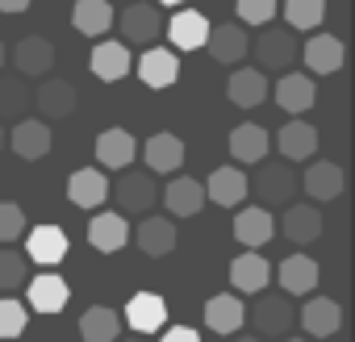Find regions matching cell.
<instances>
[{"instance_id":"6da1fadb","label":"cell","mask_w":355,"mask_h":342,"mask_svg":"<svg viewBox=\"0 0 355 342\" xmlns=\"http://www.w3.org/2000/svg\"><path fill=\"white\" fill-rule=\"evenodd\" d=\"M117 197V213L121 217H146L159 188H155V176H146V171H130V176L117 180V188H109Z\"/></svg>"},{"instance_id":"7a4b0ae2","label":"cell","mask_w":355,"mask_h":342,"mask_svg":"<svg viewBox=\"0 0 355 342\" xmlns=\"http://www.w3.org/2000/svg\"><path fill=\"white\" fill-rule=\"evenodd\" d=\"M297 55H301V46H297V38L288 34V26H284V30H280V26H263V30H259V38H255V59H259V67L284 71V67L297 63Z\"/></svg>"},{"instance_id":"3957f363","label":"cell","mask_w":355,"mask_h":342,"mask_svg":"<svg viewBox=\"0 0 355 342\" xmlns=\"http://www.w3.org/2000/svg\"><path fill=\"white\" fill-rule=\"evenodd\" d=\"M247 317H251L255 334H263V338H280V334H288L293 321H297L288 296H276V292H263V296L247 309Z\"/></svg>"},{"instance_id":"277c9868","label":"cell","mask_w":355,"mask_h":342,"mask_svg":"<svg viewBox=\"0 0 355 342\" xmlns=\"http://www.w3.org/2000/svg\"><path fill=\"white\" fill-rule=\"evenodd\" d=\"M293 192H297V176L288 171V163H259L255 197L263 205H293Z\"/></svg>"},{"instance_id":"5b68a950","label":"cell","mask_w":355,"mask_h":342,"mask_svg":"<svg viewBox=\"0 0 355 342\" xmlns=\"http://www.w3.org/2000/svg\"><path fill=\"white\" fill-rule=\"evenodd\" d=\"M5 142L17 150V159H46L51 154V125L42 117H21L13 125V134H5Z\"/></svg>"},{"instance_id":"8992f818","label":"cell","mask_w":355,"mask_h":342,"mask_svg":"<svg viewBox=\"0 0 355 342\" xmlns=\"http://www.w3.org/2000/svg\"><path fill=\"white\" fill-rule=\"evenodd\" d=\"M13 63H17L21 80H38V75H46V71L55 67V42H51V38H42V34H30V38H21V42H17Z\"/></svg>"},{"instance_id":"52a82bcc","label":"cell","mask_w":355,"mask_h":342,"mask_svg":"<svg viewBox=\"0 0 355 342\" xmlns=\"http://www.w3.org/2000/svg\"><path fill=\"white\" fill-rule=\"evenodd\" d=\"M163 205H167L171 217H197L205 209V184L193 180V176H175L163 188Z\"/></svg>"},{"instance_id":"ba28073f","label":"cell","mask_w":355,"mask_h":342,"mask_svg":"<svg viewBox=\"0 0 355 342\" xmlns=\"http://www.w3.org/2000/svg\"><path fill=\"white\" fill-rule=\"evenodd\" d=\"M343 184H347V176H343V167L338 163H330V159H322V163H309L305 167V176H301V188L309 192V201H334V197H343Z\"/></svg>"},{"instance_id":"9c48e42d","label":"cell","mask_w":355,"mask_h":342,"mask_svg":"<svg viewBox=\"0 0 355 342\" xmlns=\"http://www.w3.org/2000/svg\"><path fill=\"white\" fill-rule=\"evenodd\" d=\"M276 146H280L284 163H305V159L318 154V129H313L309 121L293 117V121H284V129L276 134Z\"/></svg>"},{"instance_id":"30bf717a","label":"cell","mask_w":355,"mask_h":342,"mask_svg":"<svg viewBox=\"0 0 355 342\" xmlns=\"http://www.w3.org/2000/svg\"><path fill=\"white\" fill-rule=\"evenodd\" d=\"M125 321L138 334H155V330L167 325V300L159 292H134L130 305H125Z\"/></svg>"},{"instance_id":"8fae6325","label":"cell","mask_w":355,"mask_h":342,"mask_svg":"<svg viewBox=\"0 0 355 342\" xmlns=\"http://www.w3.org/2000/svg\"><path fill=\"white\" fill-rule=\"evenodd\" d=\"M138 80L146 88H171L180 80V59L171 51H163V46H146L142 59H138Z\"/></svg>"},{"instance_id":"7c38bea8","label":"cell","mask_w":355,"mask_h":342,"mask_svg":"<svg viewBox=\"0 0 355 342\" xmlns=\"http://www.w3.org/2000/svg\"><path fill=\"white\" fill-rule=\"evenodd\" d=\"M67 197H71V205H80V209H101V205L109 201V180H105V171H96V167L71 171Z\"/></svg>"},{"instance_id":"4fadbf2b","label":"cell","mask_w":355,"mask_h":342,"mask_svg":"<svg viewBox=\"0 0 355 342\" xmlns=\"http://www.w3.org/2000/svg\"><path fill=\"white\" fill-rule=\"evenodd\" d=\"M134 242H138V251L142 255H150V259H163V255H171L175 251V226L167 222V217H142L138 222V230H134Z\"/></svg>"},{"instance_id":"5bb4252c","label":"cell","mask_w":355,"mask_h":342,"mask_svg":"<svg viewBox=\"0 0 355 342\" xmlns=\"http://www.w3.org/2000/svg\"><path fill=\"white\" fill-rule=\"evenodd\" d=\"M34 109L42 113V121H63L76 113V88L67 80H42L38 92H34Z\"/></svg>"},{"instance_id":"9a60e30c","label":"cell","mask_w":355,"mask_h":342,"mask_svg":"<svg viewBox=\"0 0 355 342\" xmlns=\"http://www.w3.org/2000/svg\"><path fill=\"white\" fill-rule=\"evenodd\" d=\"M268 150H272V134L263 125L243 121V125L230 129V154H234V163H263Z\"/></svg>"},{"instance_id":"2e32d148","label":"cell","mask_w":355,"mask_h":342,"mask_svg":"<svg viewBox=\"0 0 355 342\" xmlns=\"http://www.w3.org/2000/svg\"><path fill=\"white\" fill-rule=\"evenodd\" d=\"M88 242L101 251V255H113V251H121L125 242H130V222L113 209V213H92V222H88Z\"/></svg>"},{"instance_id":"e0dca14e","label":"cell","mask_w":355,"mask_h":342,"mask_svg":"<svg viewBox=\"0 0 355 342\" xmlns=\"http://www.w3.org/2000/svg\"><path fill=\"white\" fill-rule=\"evenodd\" d=\"M301 325H305L309 338H330V334H338V325H343L338 300H330V296H309V300L301 305Z\"/></svg>"},{"instance_id":"ac0fdd59","label":"cell","mask_w":355,"mask_h":342,"mask_svg":"<svg viewBox=\"0 0 355 342\" xmlns=\"http://www.w3.org/2000/svg\"><path fill=\"white\" fill-rule=\"evenodd\" d=\"M121 34H125L134 46H150V42L163 34L159 5H130V9L121 13Z\"/></svg>"},{"instance_id":"d6986e66","label":"cell","mask_w":355,"mask_h":342,"mask_svg":"<svg viewBox=\"0 0 355 342\" xmlns=\"http://www.w3.org/2000/svg\"><path fill=\"white\" fill-rule=\"evenodd\" d=\"M247 30L239 21H226V26H209V38H205V51L218 59V63H243L247 55Z\"/></svg>"},{"instance_id":"ffe728a7","label":"cell","mask_w":355,"mask_h":342,"mask_svg":"<svg viewBox=\"0 0 355 342\" xmlns=\"http://www.w3.org/2000/svg\"><path fill=\"white\" fill-rule=\"evenodd\" d=\"M301 59H305V67H309L313 75H334V71L343 67L347 51H343V42H338L334 34H318V38H309V42L301 46Z\"/></svg>"},{"instance_id":"44dd1931","label":"cell","mask_w":355,"mask_h":342,"mask_svg":"<svg viewBox=\"0 0 355 342\" xmlns=\"http://www.w3.org/2000/svg\"><path fill=\"white\" fill-rule=\"evenodd\" d=\"M63 255H67V234L59 226H34L26 234V259H34L42 267H55Z\"/></svg>"},{"instance_id":"7402d4cb","label":"cell","mask_w":355,"mask_h":342,"mask_svg":"<svg viewBox=\"0 0 355 342\" xmlns=\"http://www.w3.org/2000/svg\"><path fill=\"white\" fill-rule=\"evenodd\" d=\"M276 276H280V288H284V296H309L313 288H318V263L309 259V255H288L280 267H276Z\"/></svg>"},{"instance_id":"603a6c76","label":"cell","mask_w":355,"mask_h":342,"mask_svg":"<svg viewBox=\"0 0 355 342\" xmlns=\"http://www.w3.org/2000/svg\"><path fill=\"white\" fill-rule=\"evenodd\" d=\"M67 300H71V288H67L63 276L42 271V276L30 280V309H38V313H63Z\"/></svg>"},{"instance_id":"cb8c5ba5","label":"cell","mask_w":355,"mask_h":342,"mask_svg":"<svg viewBox=\"0 0 355 342\" xmlns=\"http://www.w3.org/2000/svg\"><path fill=\"white\" fill-rule=\"evenodd\" d=\"M243 321H247V305H243L239 296L218 292V296L205 300V325H209L214 334H239Z\"/></svg>"},{"instance_id":"d4e9b609","label":"cell","mask_w":355,"mask_h":342,"mask_svg":"<svg viewBox=\"0 0 355 342\" xmlns=\"http://www.w3.org/2000/svg\"><path fill=\"white\" fill-rule=\"evenodd\" d=\"M142 159H146V167L155 171V176H167V171H180V163H184V142L175 138V134H155V138H146V146H142Z\"/></svg>"},{"instance_id":"484cf974","label":"cell","mask_w":355,"mask_h":342,"mask_svg":"<svg viewBox=\"0 0 355 342\" xmlns=\"http://www.w3.org/2000/svg\"><path fill=\"white\" fill-rule=\"evenodd\" d=\"M280 230H284V238H288V242L309 246V242H318V238H322V209H313V205H288V209H284Z\"/></svg>"},{"instance_id":"4316f807","label":"cell","mask_w":355,"mask_h":342,"mask_svg":"<svg viewBox=\"0 0 355 342\" xmlns=\"http://www.w3.org/2000/svg\"><path fill=\"white\" fill-rule=\"evenodd\" d=\"M234 238L247 246V251H259L276 238V217L268 209H243L234 217Z\"/></svg>"},{"instance_id":"83f0119b","label":"cell","mask_w":355,"mask_h":342,"mask_svg":"<svg viewBox=\"0 0 355 342\" xmlns=\"http://www.w3.org/2000/svg\"><path fill=\"white\" fill-rule=\"evenodd\" d=\"M268 280H272V263L259 255V251H247V255H239L234 263H230V284L239 288V292H263L268 288Z\"/></svg>"},{"instance_id":"f1b7e54d","label":"cell","mask_w":355,"mask_h":342,"mask_svg":"<svg viewBox=\"0 0 355 342\" xmlns=\"http://www.w3.org/2000/svg\"><path fill=\"white\" fill-rule=\"evenodd\" d=\"M167 38H171L175 51H201L205 38H209V21L201 13H193V9H180L167 21Z\"/></svg>"},{"instance_id":"f546056e","label":"cell","mask_w":355,"mask_h":342,"mask_svg":"<svg viewBox=\"0 0 355 342\" xmlns=\"http://www.w3.org/2000/svg\"><path fill=\"white\" fill-rule=\"evenodd\" d=\"M247 188H251V180L243 176L239 167H218L214 176H209V184H205V201L230 209V205H239V201L247 197Z\"/></svg>"},{"instance_id":"4dcf8cb0","label":"cell","mask_w":355,"mask_h":342,"mask_svg":"<svg viewBox=\"0 0 355 342\" xmlns=\"http://www.w3.org/2000/svg\"><path fill=\"white\" fill-rule=\"evenodd\" d=\"M276 105L288 113V117H301L305 109H313V80L309 75H297V71H284V80L272 88Z\"/></svg>"},{"instance_id":"1f68e13d","label":"cell","mask_w":355,"mask_h":342,"mask_svg":"<svg viewBox=\"0 0 355 342\" xmlns=\"http://www.w3.org/2000/svg\"><path fill=\"white\" fill-rule=\"evenodd\" d=\"M134 154H138V142H134L130 129H105V134L96 138V163H101V167L121 171V167L134 163Z\"/></svg>"},{"instance_id":"d6a6232c","label":"cell","mask_w":355,"mask_h":342,"mask_svg":"<svg viewBox=\"0 0 355 342\" xmlns=\"http://www.w3.org/2000/svg\"><path fill=\"white\" fill-rule=\"evenodd\" d=\"M130 67H134V59H130V51L121 42H96L92 46V75L96 80L117 84L121 75H130Z\"/></svg>"},{"instance_id":"836d02e7","label":"cell","mask_w":355,"mask_h":342,"mask_svg":"<svg viewBox=\"0 0 355 342\" xmlns=\"http://www.w3.org/2000/svg\"><path fill=\"white\" fill-rule=\"evenodd\" d=\"M226 96H230L234 109H255V105H263V100H268V80H263V71H255V67L234 71L230 84H226Z\"/></svg>"},{"instance_id":"e575fe53","label":"cell","mask_w":355,"mask_h":342,"mask_svg":"<svg viewBox=\"0 0 355 342\" xmlns=\"http://www.w3.org/2000/svg\"><path fill=\"white\" fill-rule=\"evenodd\" d=\"M71 26L88 38H101L113 30V5L109 0H76V9H71Z\"/></svg>"},{"instance_id":"d590c367","label":"cell","mask_w":355,"mask_h":342,"mask_svg":"<svg viewBox=\"0 0 355 342\" xmlns=\"http://www.w3.org/2000/svg\"><path fill=\"white\" fill-rule=\"evenodd\" d=\"M117 330H121V317H117V309H109V305H92V309L80 317L84 342H117Z\"/></svg>"},{"instance_id":"8d00e7d4","label":"cell","mask_w":355,"mask_h":342,"mask_svg":"<svg viewBox=\"0 0 355 342\" xmlns=\"http://www.w3.org/2000/svg\"><path fill=\"white\" fill-rule=\"evenodd\" d=\"M280 13L288 30H318L326 21V0H284Z\"/></svg>"},{"instance_id":"74e56055","label":"cell","mask_w":355,"mask_h":342,"mask_svg":"<svg viewBox=\"0 0 355 342\" xmlns=\"http://www.w3.org/2000/svg\"><path fill=\"white\" fill-rule=\"evenodd\" d=\"M26 105H30L26 80L21 75H0V121H21Z\"/></svg>"},{"instance_id":"f35d334b","label":"cell","mask_w":355,"mask_h":342,"mask_svg":"<svg viewBox=\"0 0 355 342\" xmlns=\"http://www.w3.org/2000/svg\"><path fill=\"white\" fill-rule=\"evenodd\" d=\"M30 325V309L13 296H0V342H9V338H21Z\"/></svg>"},{"instance_id":"ab89813d","label":"cell","mask_w":355,"mask_h":342,"mask_svg":"<svg viewBox=\"0 0 355 342\" xmlns=\"http://www.w3.org/2000/svg\"><path fill=\"white\" fill-rule=\"evenodd\" d=\"M30 280V259L21 251H0V292H13Z\"/></svg>"},{"instance_id":"60d3db41","label":"cell","mask_w":355,"mask_h":342,"mask_svg":"<svg viewBox=\"0 0 355 342\" xmlns=\"http://www.w3.org/2000/svg\"><path fill=\"white\" fill-rule=\"evenodd\" d=\"M234 9H239V21H247V26H268V21L280 13V0H234Z\"/></svg>"},{"instance_id":"b9f144b4","label":"cell","mask_w":355,"mask_h":342,"mask_svg":"<svg viewBox=\"0 0 355 342\" xmlns=\"http://www.w3.org/2000/svg\"><path fill=\"white\" fill-rule=\"evenodd\" d=\"M26 234V213L13 201H0V242H13Z\"/></svg>"},{"instance_id":"7bdbcfd3","label":"cell","mask_w":355,"mask_h":342,"mask_svg":"<svg viewBox=\"0 0 355 342\" xmlns=\"http://www.w3.org/2000/svg\"><path fill=\"white\" fill-rule=\"evenodd\" d=\"M163 342H201V334L189 325H163Z\"/></svg>"},{"instance_id":"ee69618b","label":"cell","mask_w":355,"mask_h":342,"mask_svg":"<svg viewBox=\"0 0 355 342\" xmlns=\"http://www.w3.org/2000/svg\"><path fill=\"white\" fill-rule=\"evenodd\" d=\"M34 0H0V13H26Z\"/></svg>"},{"instance_id":"f6af8a7d","label":"cell","mask_w":355,"mask_h":342,"mask_svg":"<svg viewBox=\"0 0 355 342\" xmlns=\"http://www.w3.org/2000/svg\"><path fill=\"white\" fill-rule=\"evenodd\" d=\"M5 59H9V51H5V42H0V67H5Z\"/></svg>"},{"instance_id":"bcb514c9","label":"cell","mask_w":355,"mask_h":342,"mask_svg":"<svg viewBox=\"0 0 355 342\" xmlns=\"http://www.w3.org/2000/svg\"><path fill=\"white\" fill-rule=\"evenodd\" d=\"M159 5H184V0H159Z\"/></svg>"},{"instance_id":"7dc6e473","label":"cell","mask_w":355,"mask_h":342,"mask_svg":"<svg viewBox=\"0 0 355 342\" xmlns=\"http://www.w3.org/2000/svg\"><path fill=\"white\" fill-rule=\"evenodd\" d=\"M0 150H5V125H0Z\"/></svg>"},{"instance_id":"c3c4849f","label":"cell","mask_w":355,"mask_h":342,"mask_svg":"<svg viewBox=\"0 0 355 342\" xmlns=\"http://www.w3.org/2000/svg\"><path fill=\"white\" fill-rule=\"evenodd\" d=\"M234 342H259V338H234Z\"/></svg>"},{"instance_id":"681fc988","label":"cell","mask_w":355,"mask_h":342,"mask_svg":"<svg viewBox=\"0 0 355 342\" xmlns=\"http://www.w3.org/2000/svg\"><path fill=\"white\" fill-rule=\"evenodd\" d=\"M284 342H305V338H284Z\"/></svg>"},{"instance_id":"f907efd6","label":"cell","mask_w":355,"mask_h":342,"mask_svg":"<svg viewBox=\"0 0 355 342\" xmlns=\"http://www.w3.org/2000/svg\"><path fill=\"white\" fill-rule=\"evenodd\" d=\"M125 342H146V338H125Z\"/></svg>"}]
</instances>
